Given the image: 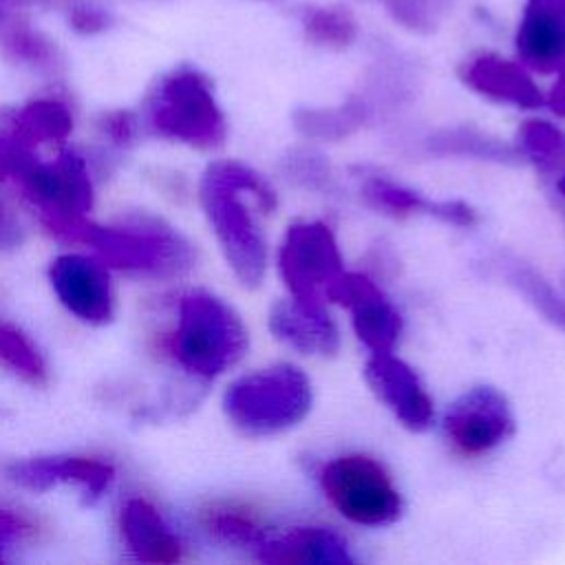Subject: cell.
Listing matches in <instances>:
<instances>
[{
  "mask_svg": "<svg viewBox=\"0 0 565 565\" xmlns=\"http://www.w3.org/2000/svg\"><path fill=\"white\" fill-rule=\"evenodd\" d=\"M199 194L234 276L245 287H258L267 269V245L252 205L269 214L276 207L274 190L238 161H214L203 172Z\"/></svg>",
  "mask_w": 565,
  "mask_h": 565,
  "instance_id": "obj_1",
  "label": "cell"
},
{
  "mask_svg": "<svg viewBox=\"0 0 565 565\" xmlns=\"http://www.w3.org/2000/svg\"><path fill=\"white\" fill-rule=\"evenodd\" d=\"M44 227L66 243L90 245L104 263L146 276H179L194 263L192 245L170 225L141 218L128 225H97L86 216L44 221Z\"/></svg>",
  "mask_w": 565,
  "mask_h": 565,
  "instance_id": "obj_2",
  "label": "cell"
},
{
  "mask_svg": "<svg viewBox=\"0 0 565 565\" xmlns=\"http://www.w3.org/2000/svg\"><path fill=\"white\" fill-rule=\"evenodd\" d=\"M170 351L190 375L212 380L243 358L247 331L238 313L221 298L190 291L179 300Z\"/></svg>",
  "mask_w": 565,
  "mask_h": 565,
  "instance_id": "obj_3",
  "label": "cell"
},
{
  "mask_svg": "<svg viewBox=\"0 0 565 565\" xmlns=\"http://www.w3.org/2000/svg\"><path fill=\"white\" fill-rule=\"evenodd\" d=\"M311 382L294 364H274L236 380L223 397L232 424L247 435H271L296 426L311 408Z\"/></svg>",
  "mask_w": 565,
  "mask_h": 565,
  "instance_id": "obj_4",
  "label": "cell"
},
{
  "mask_svg": "<svg viewBox=\"0 0 565 565\" xmlns=\"http://www.w3.org/2000/svg\"><path fill=\"white\" fill-rule=\"evenodd\" d=\"M150 126L168 139L210 150L225 139V119L207 79L196 71L168 77L150 104Z\"/></svg>",
  "mask_w": 565,
  "mask_h": 565,
  "instance_id": "obj_5",
  "label": "cell"
},
{
  "mask_svg": "<svg viewBox=\"0 0 565 565\" xmlns=\"http://www.w3.org/2000/svg\"><path fill=\"white\" fill-rule=\"evenodd\" d=\"M320 486L335 510L360 525H386L402 512V497L380 461L342 455L324 463Z\"/></svg>",
  "mask_w": 565,
  "mask_h": 565,
  "instance_id": "obj_6",
  "label": "cell"
},
{
  "mask_svg": "<svg viewBox=\"0 0 565 565\" xmlns=\"http://www.w3.org/2000/svg\"><path fill=\"white\" fill-rule=\"evenodd\" d=\"M278 267L291 296L311 305H324L327 289L344 274L335 236L320 221L294 223L287 230Z\"/></svg>",
  "mask_w": 565,
  "mask_h": 565,
  "instance_id": "obj_7",
  "label": "cell"
},
{
  "mask_svg": "<svg viewBox=\"0 0 565 565\" xmlns=\"http://www.w3.org/2000/svg\"><path fill=\"white\" fill-rule=\"evenodd\" d=\"M444 433L459 455H486L512 433L510 406L497 388L472 386L450 404Z\"/></svg>",
  "mask_w": 565,
  "mask_h": 565,
  "instance_id": "obj_8",
  "label": "cell"
},
{
  "mask_svg": "<svg viewBox=\"0 0 565 565\" xmlns=\"http://www.w3.org/2000/svg\"><path fill=\"white\" fill-rule=\"evenodd\" d=\"M20 183L40 210L42 223L86 216L93 207V183L86 163L71 150L49 163L35 161Z\"/></svg>",
  "mask_w": 565,
  "mask_h": 565,
  "instance_id": "obj_9",
  "label": "cell"
},
{
  "mask_svg": "<svg viewBox=\"0 0 565 565\" xmlns=\"http://www.w3.org/2000/svg\"><path fill=\"white\" fill-rule=\"evenodd\" d=\"M324 298L353 311L355 335L373 353L391 351L395 347L402 333V318L369 276L344 271L331 282Z\"/></svg>",
  "mask_w": 565,
  "mask_h": 565,
  "instance_id": "obj_10",
  "label": "cell"
},
{
  "mask_svg": "<svg viewBox=\"0 0 565 565\" xmlns=\"http://www.w3.org/2000/svg\"><path fill=\"white\" fill-rule=\"evenodd\" d=\"M51 285L62 305L79 320L106 324L113 320V291L106 271L79 254L57 256L49 267Z\"/></svg>",
  "mask_w": 565,
  "mask_h": 565,
  "instance_id": "obj_11",
  "label": "cell"
},
{
  "mask_svg": "<svg viewBox=\"0 0 565 565\" xmlns=\"http://www.w3.org/2000/svg\"><path fill=\"white\" fill-rule=\"evenodd\" d=\"M373 393L411 430H426L433 424V399L417 373L391 351L373 353L364 369Z\"/></svg>",
  "mask_w": 565,
  "mask_h": 565,
  "instance_id": "obj_12",
  "label": "cell"
},
{
  "mask_svg": "<svg viewBox=\"0 0 565 565\" xmlns=\"http://www.w3.org/2000/svg\"><path fill=\"white\" fill-rule=\"evenodd\" d=\"M516 51L525 66L539 73L558 71L565 64V0H525Z\"/></svg>",
  "mask_w": 565,
  "mask_h": 565,
  "instance_id": "obj_13",
  "label": "cell"
},
{
  "mask_svg": "<svg viewBox=\"0 0 565 565\" xmlns=\"http://www.w3.org/2000/svg\"><path fill=\"white\" fill-rule=\"evenodd\" d=\"M13 483L42 492L55 483H77L86 499L93 501L110 486L115 470L110 463L93 457H38L7 466Z\"/></svg>",
  "mask_w": 565,
  "mask_h": 565,
  "instance_id": "obj_14",
  "label": "cell"
},
{
  "mask_svg": "<svg viewBox=\"0 0 565 565\" xmlns=\"http://www.w3.org/2000/svg\"><path fill=\"white\" fill-rule=\"evenodd\" d=\"M269 329L278 340L307 355L327 358L335 355L340 349L338 327L324 305L302 302L294 296L271 307Z\"/></svg>",
  "mask_w": 565,
  "mask_h": 565,
  "instance_id": "obj_15",
  "label": "cell"
},
{
  "mask_svg": "<svg viewBox=\"0 0 565 565\" xmlns=\"http://www.w3.org/2000/svg\"><path fill=\"white\" fill-rule=\"evenodd\" d=\"M459 75L466 86L494 102L519 108H536L543 104V95L530 73L521 64L497 53H477L468 57L461 64Z\"/></svg>",
  "mask_w": 565,
  "mask_h": 565,
  "instance_id": "obj_16",
  "label": "cell"
},
{
  "mask_svg": "<svg viewBox=\"0 0 565 565\" xmlns=\"http://www.w3.org/2000/svg\"><path fill=\"white\" fill-rule=\"evenodd\" d=\"M271 565H349L353 563L347 541L327 527H294L269 534L254 554Z\"/></svg>",
  "mask_w": 565,
  "mask_h": 565,
  "instance_id": "obj_17",
  "label": "cell"
},
{
  "mask_svg": "<svg viewBox=\"0 0 565 565\" xmlns=\"http://www.w3.org/2000/svg\"><path fill=\"white\" fill-rule=\"evenodd\" d=\"M119 527L128 550L141 563L166 565L183 558V545L177 534L168 527L157 508L141 497H132L124 503Z\"/></svg>",
  "mask_w": 565,
  "mask_h": 565,
  "instance_id": "obj_18",
  "label": "cell"
},
{
  "mask_svg": "<svg viewBox=\"0 0 565 565\" xmlns=\"http://www.w3.org/2000/svg\"><path fill=\"white\" fill-rule=\"evenodd\" d=\"M362 194L375 210L384 214H430L457 227H470L477 223V212L470 205L461 201H428L419 192L384 177H369L362 185Z\"/></svg>",
  "mask_w": 565,
  "mask_h": 565,
  "instance_id": "obj_19",
  "label": "cell"
},
{
  "mask_svg": "<svg viewBox=\"0 0 565 565\" xmlns=\"http://www.w3.org/2000/svg\"><path fill=\"white\" fill-rule=\"evenodd\" d=\"M492 267L512 285L521 296L527 298V302L541 311L550 322L565 329V298L554 291V287L530 265L514 256H497L492 260Z\"/></svg>",
  "mask_w": 565,
  "mask_h": 565,
  "instance_id": "obj_20",
  "label": "cell"
},
{
  "mask_svg": "<svg viewBox=\"0 0 565 565\" xmlns=\"http://www.w3.org/2000/svg\"><path fill=\"white\" fill-rule=\"evenodd\" d=\"M428 150L435 154H455V157H472L483 161H499L510 163L519 157V150L501 139L486 135L470 126L446 128L435 132L428 139Z\"/></svg>",
  "mask_w": 565,
  "mask_h": 565,
  "instance_id": "obj_21",
  "label": "cell"
},
{
  "mask_svg": "<svg viewBox=\"0 0 565 565\" xmlns=\"http://www.w3.org/2000/svg\"><path fill=\"white\" fill-rule=\"evenodd\" d=\"M9 124L11 135H15L26 146L62 141L73 128L71 113L53 99H38L26 104L18 113H13Z\"/></svg>",
  "mask_w": 565,
  "mask_h": 565,
  "instance_id": "obj_22",
  "label": "cell"
},
{
  "mask_svg": "<svg viewBox=\"0 0 565 565\" xmlns=\"http://www.w3.org/2000/svg\"><path fill=\"white\" fill-rule=\"evenodd\" d=\"M201 521L205 530L218 541L234 547L249 550L254 554L271 534L269 527L263 525V521L256 514L236 505H214L203 512Z\"/></svg>",
  "mask_w": 565,
  "mask_h": 565,
  "instance_id": "obj_23",
  "label": "cell"
},
{
  "mask_svg": "<svg viewBox=\"0 0 565 565\" xmlns=\"http://www.w3.org/2000/svg\"><path fill=\"white\" fill-rule=\"evenodd\" d=\"M364 113V104L351 97L333 108H300L294 113V126L309 139L338 141L362 126Z\"/></svg>",
  "mask_w": 565,
  "mask_h": 565,
  "instance_id": "obj_24",
  "label": "cell"
},
{
  "mask_svg": "<svg viewBox=\"0 0 565 565\" xmlns=\"http://www.w3.org/2000/svg\"><path fill=\"white\" fill-rule=\"evenodd\" d=\"M0 364L31 386L49 384V366L35 342L13 322L0 318Z\"/></svg>",
  "mask_w": 565,
  "mask_h": 565,
  "instance_id": "obj_25",
  "label": "cell"
},
{
  "mask_svg": "<svg viewBox=\"0 0 565 565\" xmlns=\"http://www.w3.org/2000/svg\"><path fill=\"white\" fill-rule=\"evenodd\" d=\"M519 152L543 172H556L565 166V130L545 121L527 119L519 128Z\"/></svg>",
  "mask_w": 565,
  "mask_h": 565,
  "instance_id": "obj_26",
  "label": "cell"
},
{
  "mask_svg": "<svg viewBox=\"0 0 565 565\" xmlns=\"http://www.w3.org/2000/svg\"><path fill=\"white\" fill-rule=\"evenodd\" d=\"M302 31L313 46L340 51L355 42L358 22L344 7H313L302 18Z\"/></svg>",
  "mask_w": 565,
  "mask_h": 565,
  "instance_id": "obj_27",
  "label": "cell"
},
{
  "mask_svg": "<svg viewBox=\"0 0 565 565\" xmlns=\"http://www.w3.org/2000/svg\"><path fill=\"white\" fill-rule=\"evenodd\" d=\"M391 18L404 29L428 33L446 15L450 0H382Z\"/></svg>",
  "mask_w": 565,
  "mask_h": 565,
  "instance_id": "obj_28",
  "label": "cell"
},
{
  "mask_svg": "<svg viewBox=\"0 0 565 565\" xmlns=\"http://www.w3.org/2000/svg\"><path fill=\"white\" fill-rule=\"evenodd\" d=\"M285 166H287L289 179H294L305 188L327 190V192L333 188V172L329 163L316 152L296 150L289 154V159H285Z\"/></svg>",
  "mask_w": 565,
  "mask_h": 565,
  "instance_id": "obj_29",
  "label": "cell"
},
{
  "mask_svg": "<svg viewBox=\"0 0 565 565\" xmlns=\"http://www.w3.org/2000/svg\"><path fill=\"white\" fill-rule=\"evenodd\" d=\"M38 157L31 146L20 141L15 135H0V181L4 179H22L33 166Z\"/></svg>",
  "mask_w": 565,
  "mask_h": 565,
  "instance_id": "obj_30",
  "label": "cell"
},
{
  "mask_svg": "<svg viewBox=\"0 0 565 565\" xmlns=\"http://www.w3.org/2000/svg\"><path fill=\"white\" fill-rule=\"evenodd\" d=\"M31 532H33V525L24 516L0 508V561H2V550L7 545L22 541Z\"/></svg>",
  "mask_w": 565,
  "mask_h": 565,
  "instance_id": "obj_31",
  "label": "cell"
},
{
  "mask_svg": "<svg viewBox=\"0 0 565 565\" xmlns=\"http://www.w3.org/2000/svg\"><path fill=\"white\" fill-rule=\"evenodd\" d=\"M24 238L22 225L11 212V207L0 199V252L15 249Z\"/></svg>",
  "mask_w": 565,
  "mask_h": 565,
  "instance_id": "obj_32",
  "label": "cell"
},
{
  "mask_svg": "<svg viewBox=\"0 0 565 565\" xmlns=\"http://www.w3.org/2000/svg\"><path fill=\"white\" fill-rule=\"evenodd\" d=\"M106 130H108V135H110L117 143H126V141H130V137H132V121H130V117H128L126 113H117V115L108 117Z\"/></svg>",
  "mask_w": 565,
  "mask_h": 565,
  "instance_id": "obj_33",
  "label": "cell"
},
{
  "mask_svg": "<svg viewBox=\"0 0 565 565\" xmlns=\"http://www.w3.org/2000/svg\"><path fill=\"white\" fill-rule=\"evenodd\" d=\"M552 110L565 119V64L558 68V79L556 84L552 86L550 90V97H547Z\"/></svg>",
  "mask_w": 565,
  "mask_h": 565,
  "instance_id": "obj_34",
  "label": "cell"
},
{
  "mask_svg": "<svg viewBox=\"0 0 565 565\" xmlns=\"http://www.w3.org/2000/svg\"><path fill=\"white\" fill-rule=\"evenodd\" d=\"M558 192L565 196V174L558 179Z\"/></svg>",
  "mask_w": 565,
  "mask_h": 565,
  "instance_id": "obj_35",
  "label": "cell"
}]
</instances>
